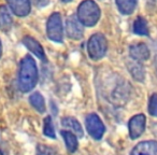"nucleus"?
<instances>
[{
    "label": "nucleus",
    "mask_w": 157,
    "mask_h": 155,
    "mask_svg": "<svg viewBox=\"0 0 157 155\" xmlns=\"http://www.w3.org/2000/svg\"><path fill=\"white\" fill-rule=\"evenodd\" d=\"M61 136H63V140L66 142L68 151L70 152H75L78 149V138H76L75 134H73L72 131H67V130H61L60 131Z\"/></svg>",
    "instance_id": "nucleus-16"
},
{
    "label": "nucleus",
    "mask_w": 157,
    "mask_h": 155,
    "mask_svg": "<svg viewBox=\"0 0 157 155\" xmlns=\"http://www.w3.org/2000/svg\"><path fill=\"white\" fill-rule=\"evenodd\" d=\"M43 134L45 136L50 138H53L55 139L56 136H55V130H54V126H53V123H52V118L51 116H46L44 118V122H43Z\"/></svg>",
    "instance_id": "nucleus-19"
},
{
    "label": "nucleus",
    "mask_w": 157,
    "mask_h": 155,
    "mask_svg": "<svg viewBox=\"0 0 157 155\" xmlns=\"http://www.w3.org/2000/svg\"><path fill=\"white\" fill-rule=\"evenodd\" d=\"M46 33L50 40L55 42L63 41V23L59 13H53L46 24Z\"/></svg>",
    "instance_id": "nucleus-4"
},
{
    "label": "nucleus",
    "mask_w": 157,
    "mask_h": 155,
    "mask_svg": "<svg viewBox=\"0 0 157 155\" xmlns=\"http://www.w3.org/2000/svg\"><path fill=\"white\" fill-rule=\"evenodd\" d=\"M148 113L157 118V94H153L148 100Z\"/></svg>",
    "instance_id": "nucleus-21"
},
{
    "label": "nucleus",
    "mask_w": 157,
    "mask_h": 155,
    "mask_svg": "<svg viewBox=\"0 0 157 155\" xmlns=\"http://www.w3.org/2000/svg\"><path fill=\"white\" fill-rule=\"evenodd\" d=\"M129 55L133 60L143 63L150 57V50L144 43H137L129 48Z\"/></svg>",
    "instance_id": "nucleus-8"
},
{
    "label": "nucleus",
    "mask_w": 157,
    "mask_h": 155,
    "mask_svg": "<svg viewBox=\"0 0 157 155\" xmlns=\"http://www.w3.org/2000/svg\"><path fill=\"white\" fill-rule=\"evenodd\" d=\"M130 155H157V141H143L138 143Z\"/></svg>",
    "instance_id": "nucleus-10"
},
{
    "label": "nucleus",
    "mask_w": 157,
    "mask_h": 155,
    "mask_svg": "<svg viewBox=\"0 0 157 155\" xmlns=\"http://www.w3.org/2000/svg\"><path fill=\"white\" fill-rule=\"evenodd\" d=\"M23 43H24V45L26 46L31 53H33L37 57H39L42 60L45 59V54H44L43 48H42L41 44L36 39L27 36V37H24V39H23Z\"/></svg>",
    "instance_id": "nucleus-11"
},
{
    "label": "nucleus",
    "mask_w": 157,
    "mask_h": 155,
    "mask_svg": "<svg viewBox=\"0 0 157 155\" xmlns=\"http://www.w3.org/2000/svg\"><path fill=\"white\" fill-rule=\"evenodd\" d=\"M37 155H59V154L55 149L51 148V146L39 144L37 146Z\"/></svg>",
    "instance_id": "nucleus-20"
},
{
    "label": "nucleus",
    "mask_w": 157,
    "mask_h": 155,
    "mask_svg": "<svg viewBox=\"0 0 157 155\" xmlns=\"http://www.w3.org/2000/svg\"><path fill=\"white\" fill-rule=\"evenodd\" d=\"M61 125H63L65 128L69 129L70 131L75 134L78 137H82V136H83V129H82L81 124H80L74 118H71V116L63 118V121H61Z\"/></svg>",
    "instance_id": "nucleus-12"
},
{
    "label": "nucleus",
    "mask_w": 157,
    "mask_h": 155,
    "mask_svg": "<svg viewBox=\"0 0 157 155\" xmlns=\"http://www.w3.org/2000/svg\"><path fill=\"white\" fill-rule=\"evenodd\" d=\"M100 9L94 0H84L78 8V20L82 25L93 27L100 18Z\"/></svg>",
    "instance_id": "nucleus-2"
},
{
    "label": "nucleus",
    "mask_w": 157,
    "mask_h": 155,
    "mask_svg": "<svg viewBox=\"0 0 157 155\" xmlns=\"http://www.w3.org/2000/svg\"><path fill=\"white\" fill-rule=\"evenodd\" d=\"M133 33L139 36L148 35L147 22L143 17H138L133 23Z\"/></svg>",
    "instance_id": "nucleus-18"
},
{
    "label": "nucleus",
    "mask_w": 157,
    "mask_h": 155,
    "mask_svg": "<svg viewBox=\"0 0 157 155\" xmlns=\"http://www.w3.org/2000/svg\"><path fill=\"white\" fill-rule=\"evenodd\" d=\"M85 124H86V128H87V131L90 136H92L94 139L99 140L102 138L103 134H105V127L103 125L102 121L100 120L97 114L92 113L88 114L86 116L85 120Z\"/></svg>",
    "instance_id": "nucleus-5"
},
{
    "label": "nucleus",
    "mask_w": 157,
    "mask_h": 155,
    "mask_svg": "<svg viewBox=\"0 0 157 155\" xmlns=\"http://www.w3.org/2000/svg\"><path fill=\"white\" fill-rule=\"evenodd\" d=\"M63 2H69V1H72V0H63Z\"/></svg>",
    "instance_id": "nucleus-23"
},
{
    "label": "nucleus",
    "mask_w": 157,
    "mask_h": 155,
    "mask_svg": "<svg viewBox=\"0 0 157 155\" xmlns=\"http://www.w3.org/2000/svg\"><path fill=\"white\" fill-rule=\"evenodd\" d=\"M66 31L69 38L73 40H78L83 37L84 29L82 26L81 22L78 20V17L71 16L67 20L66 23Z\"/></svg>",
    "instance_id": "nucleus-7"
},
{
    "label": "nucleus",
    "mask_w": 157,
    "mask_h": 155,
    "mask_svg": "<svg viewBox=\"0 0 157 155\" xmlns=\"http://www.w3.org/2000/svg\"><path fill=\"white\" fill-rule=\"evenodd\" d=\"M38 81V69L35 59L29 55L21 61L20 72H18V87L22 92H30L36 86Z\"/></svg>",
    "instance_id": "nucleus-1"
},
{
    "label": "nucleus",
    "mask_w": 157,
    "mask_h": 155,
    "mask_svg": "<svg viewBox=\"0 0 157 155\" xmlns=\"http://www.w3.org/2000/svg\"><path fill=\"white\" fill-rule=\"evenodd\" d=\"M10 9L17 16H26L30 12V0H7Z\"/></svg>",
    "instance_id": "nucleus-9"
},
{
    "label": "nucleus",
    "mask_w": 157,
    "mask_h": 155,
    "mask_svg": "<svg viewBox=\"0 0 157 155\" xmlns=\"http://www.w3.org/2000/svg\"><path fill=\"white\" fill-rule=\"evenodd\" d=\"M128 70L135 80H137V81H143L144 80L145 73H144V69L141 63L132 60L130 64H128Z\"/></svg>",
    "instance_id": "nucleus-15"
},
{
    "label": "nucleus",
    "mask_w": 157,
    "mask_h": 155,
    "mask_svg": "<svg viewBox=\"0 0 157 155\" xmlns=\"http://www.w3.org/2000/svg\"><path fill=\"white\" fill-rule=\"evenodd\" d=\"M120 12L125 15H129L135 11L138 0H115Z\"/></svg>",
    "instance_id": "nucleus-14"
},
{
    "label": "nucleus",
    "mask_w": 157,
    "mask_h": 155,
    "mask_svg": "<svg viewBox=\"0 0 157 155\" xmlns=\"http://www.w3.org/2000/svg\"><path fill=\"white\" fill-rule=\"evenodd\" d=\"M0 56H1V42H0Z\"/></svg>",
    "instance_id": "nucleus-24"
},
{
    "label": "nucleus",
    "mask_w": 157,
    "mask_h": 155,
    "mask_svg": "<svg viewBox=\"0 0 157 155\" xmlns=\"http://www.w3.org/2000/svg\"><path fill=\"white\" fill-rule=\"evenodd\" d=\"M29 101H30L31 106L37 110L39 113H43L45 111V103L40 93H33L30 97H29Z\"/></svg>",
    "instance_id": "nucleus-17"
},
{
    "label": "nucleus",
    "mask_w": 157,
    "mask_h": 155,
    "mask_svg": "<svg viewBox=\"0 0 157 155\" xmlns=\"http://www.w3.org/2000/svg\"><path fill=\"white\" fill-rule=\"evenodd\" d=\"M30 1L33 3V6H36V7H38V8L45 7V6H48V2H50V0H30Z\"/></svg>",
    "instance_id": "nucleus-22"
},
{
    "label": "nucleus",
    "mask_w": 157,
    "mask_h": 155,
    "mask_svg": "<svg viewBox=\"0 0 157 155\" xmlns=\"http://www.w3.org/2000/svg\"><path fill=\"white\" fill-rule=\"evenodd\" d=\"M12 16L10 14L9 9H7V7L5 6H1L0 7V29L1 30H9L12 27Z\"/></svg>",
    "instance_id": "nucleus-13"
},
{
    "label": "nucleus",
    "mask_w": 157,
    "mask_h": 155,
    "mask_svg": "<svg viewBox=\"0 0 157 155\" xmlns=\"http://www.w3.org/2000/svg\"><path fill=\"white\" fill-rule=\"evenodd\" d=\"M145 115L143 114H138L135 115L133 118H130L128 124L129 129V136L131 139H137L143 134L144 129H145Z\"/></svg>",
    "instance_id": "nucleus-6"
},
{
    "label": "nucleus",
    "mask_w": 157,
    "mask_h": 155,
    "mask_svg": "<svg viewBox=\"0 0 157 155\" xmlns=\"http://www.w3.org/2000/svg\"><path fill=\"white\" fill-rule=\"evenodd\" d=\"M108 48L107 39L101 33H95L90 38L87 43V52L93 60H98L105 55Z\"/></svg>",
    "instance_id": "nucleus-3"
}]
</instances>
